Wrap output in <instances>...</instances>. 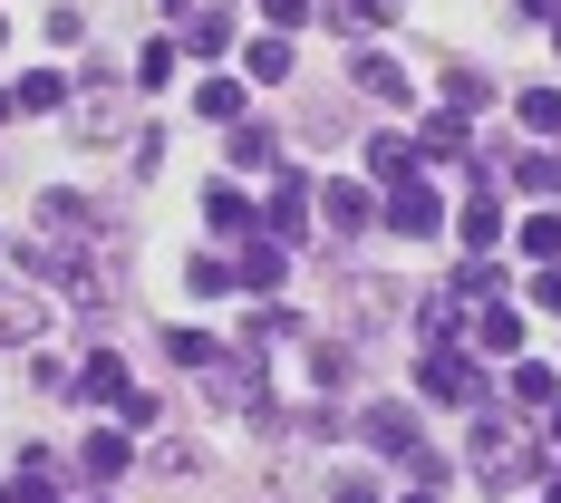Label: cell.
I'll return each mask as SVG.
<instances>
[{"label":"cell","mask_w":561,"mask_h":503,"mask_svg":"<svg viewBox=\"0 0 561 503\" xmlns=\"http://www.w3.org/2000/svg\"><path fill=\"white\" fill-rule=\"evenodd\" d=\"M39 330H49V310H39L30 290H0V348H30Z\"/></svg>","instance_id":"3957f363"},{"label":"cell","mask_w":561,"mask_h":503,"mask_svg":"<svg viewBox=\"0 0 561 503\" xmlns=\"http://www.w3.org/2000/svg\"><path fill=\"white\" fill-rule=\"evenodd\" d=\"M533 300H542V310H561V262H552L542 281H533Z\"/></svg>","instance_id":"d4e9b609"},{"label":"cell","mask_w":561,"mask_h":503,"mask_svg":"<svg viewBox=\"0 0 561 503\" xmlns=\"http://www.w3.org/2000/svg\"><path fill=\"white\" fill-rule=\"evenodd\" d=\"M58 98H68V78H49V68H30V78L10 88V107H30V116H49Z\"/></svg>","instance_id":"9c48e42d"},{"label":"cell","mask_w":561,"mask_h":503,"mask_svg":"<svg viewBox=\"0 0 561 503\" xmlns=\"http://www.w3.org/2000/svg\"><path fill=\"white\" fill-rule=\"evenodd\" d=\"M552 503H561V475H552Z\"/></svg>","instance_id":"f546056e"},{"label":"cell","mask_w":561,"mask_h":503,"mask_svg":"<svg viewBox=\"0 0 561 503\" xmlns=\"http://www.w3.org/2000/svg\"><path fill=\"white\" fill-rule=\"evenodd\" d=\"M184 49H194V58H224V49H232V20H194V30H184Z\"/></svg>","instance_id":"e0dca14e"},{"label":"cell","mask_w":561,"mask_h":503,"mask_svg":"<svg viewBox=\"0 0 561 503\" xmlns=\"http://www.w3.org/2000/svg\"><path fill=\"white\" fill-rule=\"evenodd\" d=\"M368 165L388 174V184H407V174H416V146H407V136H378V146H368Z\"/></svg>","instance_id":"30bf717a"},{"label":"cell","mask_w":561,"mask_h":503,"mask_svg":"<svg viewBox=\"0 0 561 503\" xmlns=\"http://www.w3.org/2000/svg\"><path fill=\"white\" fill-rule=\"evenodd\" d=\"M204 214H214V232H242V224H252V204H242L232 184H224V194H214V204H204Z\"/></svg>","instance_id":"44dd1931"},{"label":"cell","mask_w":561,"mask_h":503,"mask_svg":"<svg viewBox=\"0 0 561 503\" xmlns=\"http://www.w3.org/2000/svg\"><path fill=\"white\" fill-rule=\"evenodd\" d=\"M368 446H388V455H416V416H407V407H378V416H368Z\"/></svg>","instance_id":"277c9868"},{"label":"cell","mask_w":561,"mask_h":503,"mask_svg":"<svg viewBox=\"0 0 561 503\" xmlns=\"http://www.w3.org/2000/svg\"><path fill=\"white\" fill-rule=\"evenodd\" d=\"M10 503H58V465H49V455H20V484H10Z\"/></svg>","instance_id":"8992f818"},{"label":"cell","mask_w":561,"mask_h":503,"mask_svg":"<svg viewBox=\"0 0 561 503\" xmlns=\"http://www.w3.org/2000/svg\"><path fill=\"white\" fill-rule=\"evenodd\" d=\"M330 503H378V494H368V484H339V494Z\"/></svg>","instance_id":"484cf974"},{"label":"cell","mask_w":561,"mask_h":503,"mask_svg":"<svg viewBox=\"0 0 561 503\" xmlns=\"http://www.w3.org/2000/svg\"><path fill=\"white\" fill-rule=\"evenodd\" d=\"M78 465H88L98 484H107V475H126V436H116V426H98V436L78 446Z\"/></svg>","instance_id":"ba28073f"},{"label":"cell","mask_w":561,"mask_h":503,"mask_svg":"<svg viewBox=\"0 0 561 503\" xmlns=\"http://www.w3.org/2000/svg\"><path fill=\"white\" fill-rule=\"evenodd\" d=\"M232 165H272V126H232Z\"/></svg>","instance_id":"d6986e66"},{"label":"cell","mask_w":561,"mask_h":503,"mask_svg":"<svg viewBox=\"0 0 561 503\" xmlns=\"http://www.w3.org/2000/svg\"><path fill=\"white\" fill-rule=\"evenodd\" d=\"M252 78H290V39H252Z\"/></svg>","instance_id":"ffe728a7"},{"label":"cell","mask_w":561,"mask_h":503,"mask_svg":"<svg viewBox=\"0 0 561 503\" xmlns=\"http://www.w3.org/2000/svg\"><path fill=\"white\" fill-rule=\"evenodd\" d=\"M262 10H272V20H300V0H262Z\"/></svg>","instance_id":"4316f807"},{"label":"cell","mask_w":561,"mask_h":503,"mask_svg":"<svg viewBox=\"0 0 561 503\" xmlns=\"http://www.w3.org/2000/svg\"><path fill=\"white\" fill-rule=\"evenodd\" d=\"M358 98H388V107H397V98H407V78H397L388 58H358Z\"/></svg>","instance_id":"4fadbf2b"},{"label":"cell","mask_w":561,"mask_h":503,"mask_svg":"<svg viewBox=\"0 0 561 503\" xmlns=\"http://www.w3.org/2000/svg\"><path fill=\"white\" fill-rule=\"evenodd\" d=\"M523 10H561V0H523Z\"/></svg>","instance_id":"83f0119b"},{"label":"cell","mask_w":561,"mask_h":503,"mask_svg":"<svg viewBox=\"0 0 561 503\" xmlns=\"http://www.w3.org/2000/svg\"><path fill=\"white\" fill-rule=\"evenodd\" d=\"M513 174H523L533 194H552V184H561V165H552V156H523V165H513Z\"/></svg>","instance_id":"cb8c5ba5"},{"label":"cell","mask_w":561,"mask_h":503,"mask_svg":"<svg viewBox=\"0 0 561 503\" xmlns=\"http://www.w3.org/2000/svg\"><path fill=\"white\" fill-rule=\"evenodd\" d=\"M494 232H504V204H494V194H474V204H465V242H494Z\"/></svg>","instance_id":"2e32d148"},{"label":"cell","mask_w":561,"mask_h":503,"mask_svg":"<svg viewBox=\"0 0 561 503\" xmlns=\"http://www.w3.org/2000/svg\"><path fill=\"white\" fill-rule=\"evenodd\" d=\"M300 214H310L300 184H280V194H272V242H300Z\"/></svg>","instance_id":"5bb4252c"},{"label":"cell","mask_w":561,"mask_h":503,"mask_svg":"<svg viewBox=\"0 0 561 503\" xmlns=\"http://www.w3.org/2000/svg\"><path fill=\"white\" fill-rule=\"evenodd\" d=\"M465 388H474V378H465V358L436 348V358H426V397H465Z\"/></svg>","instance_id":"7c38bea8"},{"label":"cell","mask_w":561,"mask_h":503,"mask_svg":"<svg viewBox=\"0 0 561 503\" xmlns=\"http://www.w3.org/2000/svg\"><path fill=\"white\" fill-rule=\"evenodd\" d=\"M280 262H290L280 242H252V252H242V272H232V281H252V290H272V281H280Z\"/></svg>","instance_id":"8fae6325"},{"label":"cell","mask_w":561,"mask_h":503,"mask_svg":"<svg viewBox=\"0 0 561 503\" xmlns=\"http://www.w3.org/2000/svg\"><path fill=\"white\" fill-rule=\"evenodd\" d=\"M78 388H88V397H126V368H116V348H98V358H88V378H78Z\"/></svg>","instance_id":"9a60e30c"},{"label":"cell","mask_w":561,"mask_h":503,"mask_svg":"<svg viewBox=\"0 0 561 503\" xmlns=\"http://www.w3.org/2000/svg\"><path fill=\"white\" fill-rule=\"evenodd\" d=\"M194 107H204V116H242V88H232V78H204Z\"/></svg>","instance_id":"ac0fdd59"},{"label":"cell","mask_w":561,"mask_h":503,"mask_svg":"<svg viewBox=\"0 0 561 503\" xmlns=\"http://www.w3.org/2000/svg\"><path fill=\"white\" fill-rule=\"evenodd\" d=\"M320 214H330V232H368V194H358V184H330Z\"/></svg>","instance_id":"5b68a950"},{"label":"cell","mask_w":561,"mask_h":503,"mask_svg":"<svg viewBox=\"0 0 561 503\" xmlns=\"http://www.w3.org/2000/svg\"><path fill=\"white\" fill-rule=\"evenodd\" d=\"M474 475H494V484H523V475H533V446H523L513 416H484V426H474Z\"/></svg>","instance_id":"6da1fadb"},{"label":"cell","mask_w":561,"mask_h":503,"mask_svg":"<svg viewBox=\"0 0 561 503\" xmlns=\"http://www.w3.org/2000/svg\"><path fill=\"white\" fill-rule=\"evenodd\" d=\"M388 224L407 232V242H426V232L446 224V204H436V184H416V174H407V184L388 194Z\"/></svg>","instance_id":"7a4b0ae2"},{"label":"cell","mask_w":561,"mask_h":503,"mask_svg":"<svg viewBox=\"0 0 561 503\" xmlns=\"http://www.w3.org/2000/svg\"><path fill=\"white\" fill-rule=\"evenodd\" d=\"M552 436H561V416H552Z\"/></svg>","instance_id":"4dcf8cb0"},{"label":"cell","mask_w":561,"mask_h":503,"mask_svg":"<svg viewBox=\"0 0 561 503\" xmlns=\"http://www.w3.org/2000/svg\"><path fill=\"white\" fill-rule=\"evenodd\" d=\"M523 252H542V262H552V252H561V214H533V224H523Z\"/></svg>","instance_id":"7402d4cb"},{"label":"cell","mask_w":561,"mask_h":503,"mask_svg":"<svg viewBox=\"0 0 561 503\" xmlns=\"http://www.w3.org/2000/svg\"><path fill=\"white\" fill-rule=\"evenodd\" d=\"M407 503H426V494H407Z\"/></svg>","instance_id":"1f68e13d"},{"label":"cell","mask_w":561,"mask_h":503,"mask_svg":"<svg viewBox=\"0 0 561 503\" xmlns=\"http://www.w3.org/2000/svg\"><path fill=\"white\" fill-rule=\"evenodd\" d=\"M0 116H10V88H0Z\"/></svg>","instance_id":"f1b7e54d"},{"label":"cell","mask_w":561,"mask_h":503,"mask_svg":"<svg viewBox=\"0 0 561 503\" xmlns=\"http://www.w3.org/2000/svg\"><path fill=\"white\" fill-rule=\"evenodd\" d=\"M523 126H533V136H561V98H542V88H533V98H523Z\"/></svg>","instance_id":"603a6c76"},{"label":"cell","mask_w":561,"mask_h":503,"mask_svg":"<svg viewBox=\"0 0 561 503\" xmlns=\"http://www.w3.org/2000/svg\"><path fill=\"white\" fill-rule=\"evenodd\" d=\"M474 348H494V358H513V348H523V320H513L504 300H494V310L474 320Z\"/></svg>","instance_id":"52a82bcc"}]
</instances>
